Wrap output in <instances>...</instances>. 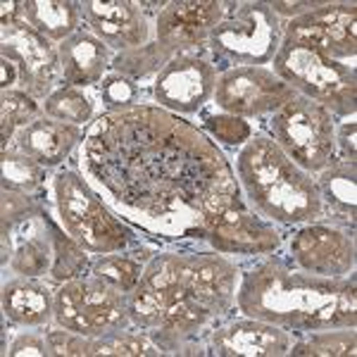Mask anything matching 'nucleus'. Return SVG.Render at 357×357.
Returning a JSON list of instances; mask_svg holds the SVG:
<instances>
[{"label": "nucleus", "mask_w": 357, "mask_h": 357, "mask_svg": "<svg viewBox=\"0 0 357 357\" xmlns=\"http://www.w3.org/2000/svg\"><path fill=\"white\" fill-rule=\"evenodd\" d=\"M53 319L62 329L89 338L134 326L124 293L93 274L60 284L53 298Z\"/></svg>", "instance_id": "8"}, {"label": "nucleus", "mask_w": 357, "mask_h": 357, "mask_svg": "<svg viewBox=\"0 0 357 357\" xmlns=\"http://www.w3.org/2000/svg\"><path fill=\"white\" fill-rule=\"evenodd\" d=\"M91 272V260L86 250L69 236L57 222H53V264H50V279L55 284L82 279Z\"/></svg>", "instance_id": "28"}, {"label": "nucleus", "mask_w": 357, "mask_h": 357, "mask_svg": "<svg viewBox=\"0 0 357 357\" xmlns=\"http://www.w3.org/2000/svg\"><path fill=\"white\" fill-rule=\"evenodd\" d=\"M84 22L91 33L100 38L110 50L124 53L129 48L151 41V22L138 3L131 0H82L79 3Z\"/></svg>", "instance_id": "16"}, {"label": "nucleus", "mask_w": 357, "mask_h": 357, "mask_svg": "<svg viewBox=\"0 0 357 357\" xmlns=\"http://www.w3.org/2000/svg\"><path fill=\"white\" fill-rule=\"evenodd\" d=\"M0 55L15 62L20 69V91H26L36 100H45L65 82L57 45L33 31L24 20L3 26Z\"/></svg>", "instance_id": "10"}, {"label": "nucleus", "mask_w": 357, "mask_h": 357, "mask_svg": "<svg viewBox=\"0 0 357 357\" xmlns=\"http://www.w3.org/2000/svg\"><path fill=\"white\" fill-rule=\"evenodd\" d=\"M236 307L291 333L355 326V274L329 279L291 269L279 260H262L241 274Z\"/></svg>", "instance_id": "2"}, {"label": "nucleus", "mask_w": 357, "mask_h": 357, "mask_svg": "<svg viewBox=\"0 0 357 357\" xmlns=\"http://www.w3.org/2000/svg\"><path fill=\"white\" fill-rule=\"evenodd\" d=\"M317 186L321 193L324 212L329 210L338 220L353 227L357 215V169L355 162L333 160L326 169L319 172Z\"/></svg>", "instance_id": "24"}, {"label": "nucleus", "mask_w": 357, "mask_h": 357, "mask_svg": "<svg viewBox=\"0 0 357 357\" xmlns=\"http://www.w3.org/2000/svg\"><path fill=\"white\" fill-rule=\"evenodd\" d=\"M203 131L215 143H222V146H229V148L245 146L252 138V126L248 124L243 117H236V114H229V112L207 114L203 122Z\"/></svg>", "instance_id": "34"}, {"label": "nucleus", "mask_w": 357, "mask_h": 357, "mask_svg": "<svg viewBox=\"0 0 357 357\" xmlns=\"http://www.w3.org/2000/svg\"><path fill=\"white\" fill-rule=\"evenodd\" d=\"M296 96V91L284 79L276 77L272 69L234 67L217 77L212 100L222 112L248 119L274 114Z\"/></svg>", "instance_id": "9"}, {"label": "nucleus", "mask_w": 357, "mask_h": 357, "mask_svg": "<svg viewBox=\"0 0 357 357\" xmlns=\"http://www.w3.org/2000/svg\"><path fill=\"white\" fill-rule=\"evenodd\" d=\"M227 15L220 0H174L155 17V36L174 53H188L207 43L212 29Z\"/></svg>", "instance_id": "15"}, {"label": "nucleus", "mask_w": 357, "mask_h": 357, "mask_svg": "<svg viewBox=\"0 0 357 357\" xmlns=\"http://www.w3.org/2000/svg\"><path fill=\"white\" fill-rule=\"evenodd\" d=\"M291 257L298 269L314 276H348L355 272V238L338 224L310 222L293 234L289 243Z\"/></svg>", "instance_id": "11"}, {"label": "nucleus", "mask_w": 357, "mask_h": 357, "mask_svg": "<svg viewBox=\"0 0 357 357\" xmlns=\"http://www.w3.org/2000/svg\"><path fill=\"white\" fill-rule=\"evenodd\" d=\"M293 345L291 331L262 319H234L210 333L207 350L220 357H281Z\"/></svg>", "instance_id": "17"}, {"label": "nucleus", "mask_w": 357, "mask_h": 357, "mask_svg": "<svg viewBox=\"0 0 357 357\" xmlns=\"http://www.w3.org/2000/svg\"><path fill=\"white\" fill-rule=\"evenodd\" d=\"M241 269L217 250L191 252L188 289L215 317L231 312L236 305Z\"/></svg>", "instance_id": "18"}, {"label": "nucleus", "mask_w": 357, "mask_h": 357, "mask_svg": "<svg viewBox=\"0 0 357 357\" xmlns=\"http://www.w3.org/2000/svg\"><path fill=\"white\" fill-rule=\"evenodd\" d=\"M326 0H296V3H291V0H274V3H267L269 8H272V13L276 17H289V20H296V17H303L307 13H312V10L321 8Z\"/></svg>", "instance_id": "39"}, {"label": "nucleus", "mask_w": 357, "mask_h": 357, "mask_svg": "<svg viewBox=\"0 0 357 357\" xmlns=\"http://www.w3.org/2000/svg\"><path fill=\"white\" fill-rule=\"evenodd\" d=\"M57 55L65 82L79 89L100 84L107 77V69H112V50L84 29L57 43Z\"/></svg>", "instance_id": "21"}, {"label": "nucleus", "mask_w": 357, "mask_h": 357, "mask_svg": "<svg viewBox=\"0 0 357 357\" xmlns=\"http://www.w3.org/2000/svg\"><path fill=\"white\" fill-rule=\"evenodd\" d=\"M269 131L276 146L310 174H319L336 160V119L305 96H296L276 110Z\"/></svg>", "instance_id": "7"}, {"label": "nucleus", "mask_w": 357, "mask_h": 357, "mask_svg": "<svg viewBox=\"0 0 357 357\" xmlns=\"http://www.w3.org/2000/svg\"><path fill=\"white\" fill-rule=\"evenodd\" d=\"M207 243L222 255H269L281 248V231L243 200L207 227Z\"/></svg>", "instance_id": "14"}, {"label": "nucleus", "mask_w": 357, "mask_h": 357, "mask_svg": "<svg viewBox=\"0 0 357 357\" xmlns=\"http://www.w3.org/2000/svg\"><path fill=\"white\" fill-rule=\"evenodd\" d=\"M3 188L29 195H45V167L29 155L15 151L3 153Z\"/></svg>", "instance_id": "32"}, {"label": "nucleus", "mask_w": 357, "mask_h": 357, "mask_svg": "<svg viewBox=\"0 0 357 357\" xmlns=\"http://www.w3.org/2000/svg\"><path fill=\"white\" fill-rule=\"evenodd\" d=\"M284 41L281 20L262 0L227 3V15L212 29L210 45L215 67L227 72L234 67H262L274 60Z\"/></svg>", "instance_id": "6"}, {"label": "nucleus", "mask_w": 357, "mask_h": 357, "mask_svg": "<svg viewBox=\"0 0 357 357\" xmlns=\"http://www.w3.org/2000/svg\"><path fill=\"white\" fill-rule=\"evenodd\" d=\"M53 264V217L48 210L13 224L10 269L17 276H41Z\"/></svg>", "instance_id": "20"}, {"label": "nucleus", "mask_w": 357, "mask_h": 357, "mask_svg": "<svg viewBox=\"0 0 357 357\" xmlns=\"http://www.w3.org/2000/svg\"><path fill=\"white\" fill-rule=\"evenodd\" d=\"M148 357V355H162L160 348L153 343V338L141 329L129 326V329H114L102 336L91 338V357Z\"/></svg>", "instance_id": "30"}, {"label": "nucleus", "mask_w": 357, "mask_h": 357, "mask_svg": "<svg viewBox=\"0 0 357 357\" xmlns=\"http://www.w3.org/2000/svg\"><path fill=\"white\" fill-rule=\"evenodd\" d=\"M43 105V114L57 122H65L72 126H84L93 122L96 114V100L89 91L79 89V86H60L57 91H53Z\"/></svg>", "instance_id": "26"}, {"label": "nucleus", "mask_w": 357, "mask_h": 357, "mask_svg": "<svg viewBox=\"0 0 357 357\" xmlns=\"http://www.w3.org/2000/svg\"><path fill=\"white\" fill-rule=\"evenodd\" d=\"M22 20L50 43L82 31V10L74 0H26L22 3Z\"/></svg>", "instance_id": "23"}, {"label": "nucleus", "mask_w": 357, "mask_h": 357, "mask_svg": "<svg viewBox=\"0 0 357 357\" xmlns=\"http://www.w3.org/2000/svg\"><path fill=\"white\" fill-rule=\"evenodd\" d=\"M43 198L41 195H29V193H20V191H10V188H3V198H0V217L5 222H22L29 220V217L43 212Z\"/></svg>", "instance_id": "35"}, {"label": "nucleus", "mask_w": 357, "mask_h": 357, "mask_svg": "<svg viewBox=\"0 0 357 357\" xmlns=\"http://www.w3.org/2000/svg\"><path fill=\"white\" fill-rule=\"evenodd\" d=\"M55 210L60 227L91 255L126 252L136 236L100 198L79 169H60L53 178Z\"/></svg>", "instance_id": "4"}, {"label": "nucleus", "mask_w": 357, "mask_h": 357, "mask_svg": "<svg viewBox=\"0 0 357 357\" xmlns=\"http://www.w3.org/2000/svg\"><path fill=\"white\" fill-rule=\"evenodd\" d=\"M79 169L119 220L160 241H205L207 227L243 200L220 146L160 105L93 119Z\"/></svg>", "instance_id": "1"}, {"label": "nucleus", "mask_w": 357, "mask_h": 357, "mask_svg": "<svg viewBox=\"0 0 357 357\" xmlns=\"http://www.w3.org/2000/svg\"><path fill=\"white\" fill-rule=\"evenodd\" d=\"M336 151L341 153V160L355 162L357 158V124L355 114L343 117V122L336 126Z\"/></svg>", "instance_id": "38"}, {"label": "nucleus", "mask_w": 357, "mask_h": 357, "mask_svg": "<svg viewBox=\"0 0 357 357\" xmlns=\"http://www.w3.org/2000/svg\"><path fill=\"white\" fill-rule=\"evenodd\" d=\"M43 114V105L26 91L13 89L0 93V151H10V141L17 136V131L31 124Z\"/></svg>", "instance_id": "27"}, {"label": "nucleus", "mask_w": 357, "mask_h": 357, "mask_svg": "<svg viewBox=\"0 0 357 357\" xmlns=\"http://www.w3.org/2000/svg\"><path fill=\"white\" fill-rule=\"evenodd\" d=\"M217 67L191 53H178L153 79V100L174 114L200 112L215 96Z\"/></svg>", "instance_id": "12"}, {"label": "nucleus", "mask_w": 357, "mask_h": 357, "mask_svg": "<svg viewBox=\"0 0 357 357\" xmlns=\"http://www.w3.org/2000/svg\"><path fill=\"white\" fill-rule=\"evenodd\" d=\"M50 355L57 357H91V338L82 333L67 331L62 326L45 333Z\"/></svg>", "instance_id": "36"}, {"label": "nucleus", "mask_w": 357, "mask_h": 357, "mask_svg": "<svg viewBox=\"0 0 357 357\" xmlns=\"http://www.w3.org/2000/svg\"><path fill=\"white\" fill-rule=\"evenodd\" d=\"M15 141L17 151L29 155V158L36 160L38 165H43L48 169V167L62 165L72 155L74 148L82 146L84 129L41 114L31 124H26L24 129L17 131Z\"/></svg>", "instance_id": "19"}, {"label": "nucleus", "mask_w": 357, "mask_h": 357, "mask_svg": "<svg viewBox=\"0 0 357 357\" xmlns=\"http://www.w3.org/2000/svg\"><path fill=\"white\" fill-rule=\"evenodd\" d=\"M53 298L38 276H15L3 284V312L20 326H43L53 319Z\"/></svg>", "instance_id": "22"}, {"label": "nucleus", "mask_w": 357, "mask_h": 357, "mask_svg": "<svg viewBox=\"0 0 357 357\" xmlns=\"http://www.w3.org/2000/svg\"><path fill=\"white\" fill-rule=\"evenodd\" d=\"M176 53L172 48H167L155 38L138 48H129L124 53H117L112 57V72L124 74L131 82H146V79H155L162 69L169 65V60Z\"/></svg>", "instance_id": "25"}, {"label": "nucleus", "mask_w": 357, "mask_h": 357, "mask_svg": "<svg viewBox=\"0 0 357 357\" xmlns=\"http://www.w3.org/2000/svg\"><path fill=\"white\" fill-rule=\"evenodd\" d=\"M234 172L248 205L264 220L291 227L324 217L317 178L293 162L272 136H252L241 146Z\"/></svg>", "instance_id": "3"}, {"label": "nucleus", "mask_w": 357, "mask_h": 357, "mask_svg": "<svg viewBox=\"0 0 357 357\" xmlns=\"http://www.w3.org/2000/svg\"><path fill=\"white\" fill-rule=\"evenodd\" d=\"M272 72L310 100L319 102L333 117L355 114L357 74L353 65L333 60L319 48L284 38L276 50Z\"/></svg>", "instance_id": "5"}, {"label": "nucleus", "mask_w": 357, "mask_h": 357, "mask_svg": "<svg viewBox=\"0 0 357 357\" xmlns=\"http://www.w3.org/2000/svg\"><path fill=\"white\" fill-rule=\"evenodd\" d=\"M98 91H100V100L107 112L131 110V107L141 105V98H143L141 86L117 72L107 74V77L98 84Z\"/></svg>", "instance_id": "33"}, {"label": "nucleus", "mask_w": 357, "mask_h": 357, "mask_svg": "<svg viewBox=\"0 0 357 357\" xmlns=\"http://www.w3.org/2000/svg\"><path fill=\"white\" fill-rule=\"evenodd\" d=\"M3 355L8 357H24V355H36V357H48L50 348L48 341L41 333H33V331H24L10 343L8 350H3Z\"/></svg>", "instance_id": "37"}, {"label": "nucleus", "mask_w": 357, "mask_h": 357, "mask_svg": "<svg viewBox=\"0 0 357 357\" xmlns=\"http://www.w3.org/2000/svg\"><path fill=\"white\" fill-rule=\"evenodd\" d=\"M0 26H13L17 22H22V3H15V0H5L0 5Z\"/></svg>", "instance_id": "40"}, {"label": "nucleus", "mask_w": 357, "mask_h": 357, "mask_svg": "<svg viewBox=\"0 0 357 357\" xmlns=\"http://www.w3.org/2000/svg\"><path fill=\"white\" fill-rule=\"evenodd\" d=\"M357 353V333L355 326H341V329H321L307 333L305 341L291 345L289 355H307V357H355Z\"/></svg>", "instance_id": "31"}, {"label": "nucleus", "mask_w": 357, "mask_h": 357, "mask_svg": "<svg viewBox=\"0 0 357 357\" xmlns=\"http://www.w3.org/2000/svg\"><path fill=\"white\" fill-rule=\"evenodd\" d=\"M284 38L307 43L338 62H353L357 53V5L331 3L296 17L284 26Z\"/></svg>", "instance_id": "13"}, {"label": "nucleus", "mask_w": 357, "mask_h": 357, "mask_svg": "<svg viewBox=\"0 0 357 357\" xmlns=\"http://www.w3.org/2000/svg\"><path fill=\"white\" fill-rule=\"evenodd\" d=\"M146 262V257H136V252H110V255H98V260L91 262L89 274L129 296L141 281Z\"/></svg>", "instance_id": "29"}]
</instances>
